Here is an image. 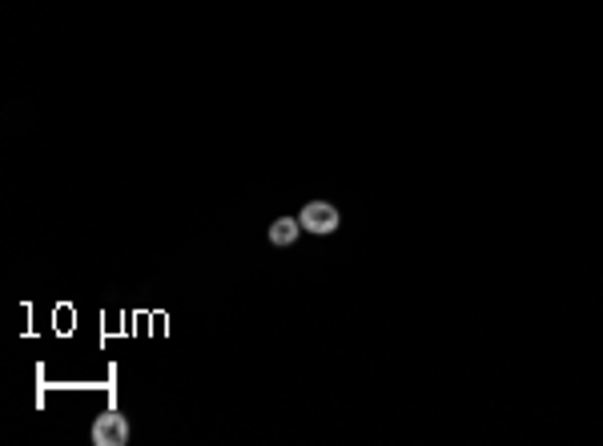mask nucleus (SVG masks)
Masks as SVG:
<instances>
[{
  "label": "nucleus",
  "instance_id": "f03ea898",
  "mask_svg": "<svg viewBox=\"0 0 603 446\" xmlns=\"http://www.w3.org/2000/svg\"><path fill=\"white\" fill-rule=\"evenodd\" d=\"M298 221H302L306 234L326 237V234H334V229H338V209H334L330 201H310V205H306V209L298 213Z\"/></svg>",
  "mask_w": 603,
  "mask_h": 446
},
{
  "label": "nucleus",
  "instance_id": "7ed1b4c3",
  "mask_svg": "<svg viewBox=\"0 0 603 446\" xmlns=\"http://www.w3.org/2000/svg\"><path fill=\"white\" fill-rule=\"evenodd\" d=\"M302 234V221L298 218H278L274 226H269V242L274 246H294Z\"/></svg>",
  "mask_w": 603,
  "mask_h": 446
},
{
  "label": "nucleus",
  "instance_id": "f257e3e1",
  "mask_svg": "<svg viewBox=\"0 0 603 446\" xmlns=\"http://www.w3.org/2000/svg\"><path fill=\"white\" fill-rule=\"evenodd\" d=\"M93 446H125L129 442V418L117 414V410H105L101 418L93 423Z\"/></svg>",
  "mask_w": 603,
  "mask_h": 446
}]
</instances>
